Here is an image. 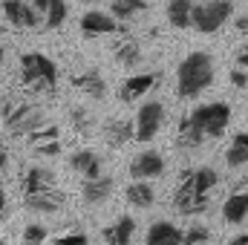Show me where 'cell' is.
<instances>
[{
	"mask_svg": "<svg viewBox=\"0 0 248 245\" xmlns=\"http://www.w3.org/2000/svg\"><path fill=\"white\" fill-rule=\"evenodd\" d=\"M214 84V58L208 52H190L176 69V92L182 98H193Z\"/></svg>",
	"mask_w": 248,
	"mask_h": 245,
	"instance_id": "obj_1",
	"label": "cell"
},
{
	"mask_svg": "<svg viewBox=\"0 0 248 245\" xmlns=\"http://www.w3.org/2000/svg\"><path fill=\"white\" fill-rule=\"evenodd\" d=\"M20 78L35 92H46V90H55V84H58V66L52 58H46L41 52H23L20 55Z\"/></svg>",
	"mask_w": 248,
	"mask_h": 245,
	"instance_id": "obj_2",
	"label": "cell"
},
{
	"mask_svg": "<svg viewBox=\"0 0 248 245\" xmlns=\"http://www.w3.org/2000/svg\"><path fill=\"white\" fill-rule=\"evenodd\" d=\"M231 15H234L231 0H205L199 6H193V29L202 35H214L228 23Z\"/></svg>",
	"mask_w": 248,
	"mask_h": 245,
	"instance_id": "obj_3",
	"label": "cell"
},
{
	"mask_svg": "<svg viewBox=\"0 0 248 245\" xmlns=\"http://www.w3.org/2000/svg\"><path fill=\"white\" fill-rule=\"evenodd\" d=\"M44 122L41 119V110L26 104V101H6L3 104V124L9 130V136H29L38 124Z\"/></svg>",
	"mask_w": 248,
	"mask_h": 245,
	"instance_id": "obj_4",
	"label": "cell"
},
{
	"mask_svg": "<svg viewBox=\"0 0 248 245\" xmlns=\"http://www.w3.org/2000/svg\"><path fill=\"white\" fill-rule=\"evenodd\" d=\"M190 116H193L196 124L205 130L208 138H219V136L225 133L228 122H231V107H228L225 101H214V104H202V107H196Z\"/></svg>",
	"mask_w": 248,
	"mask_h": 245,
	"instance_id": "obj_5",
	"label": "cell"
},
{
	"mask_svg": "<svg viewBox=\"0 0 248 245\" xmlns=\"http://www.w3.org/2000/svg\"><path fill=\"white\" fill-rule=\"evenodd\" d=\"M165 122V107L159 101H147L136 113V141H150Z\"/></svg>",
	"mask_w": 248,
	"mask_h": 245,
	"instance_id": "obj_6",
	"label": "cell"
},
{
	"mask_svg": "<svg viewBox=\"0 0 248 245\" xmlns=\"http://www.w3.org/2000/svg\"><path fill=\"white\" fill-rule=\"evenodd\" d=\"M58 127L49 122H41L29 136H26V141H29V150L32 153H38V156H58L61 153V141H58Z\"/></svg>",
	"mask_w": 248,
	"mask_h": 245,
	"instance_id": "obj_7",
	"label": "cell"
},
{
	"mask_svg": "<svg viewBox=\"0 0 248 245\" xmlns=\"http://www.w3.org/2000/svg\"><path fill=\"white\" fill-rule=\"evenodd\" d=\"M0 9H3V17H6L12 26H20V29H35V26L44 23V15H41L35 6L23 3V0H3Z\"/></svg>",
	"mask_w": 248,
	"mask_h": 245,
	"instance_id": "obj_8",
	"label": "cell"
},
{
	"mask_svg": "<svg viewBox=\"0 0 248 245\" xmlns=\"http://www.w3.org/2000/svg\"><path fill=\"white\" fill-rule=\"evenodd\" d=\"M81 32L84 35H124L127 32V26H122L113 15H104V12H87L84 17H81Z\"/></svg>",
	"mask_w": 248,
	"mask_h": 245,
	"instance_id": "obj_9",
	"label": "cell"
},
{
	"mask_svg": "<svg viewBox=\"0 0 248 245\" xmlns=\"http://www.w3.org/2000/svg\"><path fill=\"white\" fill-rule=\"evenodd\" d=\"M165 173V159L156 150H144L130 162V176L133 179H159Z\"/></svg>",
	"mask_w": 248,
	"mask_h": 245,
	"instance_id": "obj_10",
	"label": "cell"
},
{
	"mask_svg": "<svg viewBox=\"0 0 248 245\" xmlns=\"http://www.w3.org/2000/svg\"><path fill=\"white\" fill-rule=\"evenodd\" d=\"M26 208L29 211H41V214H55L66 205V196H63L58 187H49V190H38V193H26L23 196Z\"/></svg>",
	"mask_w": 248,
	"mask_h": 245,
	"instance_id": "obj_11",
	"label": "cell"
},
{
	"mask_svg": "<svg viewBox=\"0 0 248 245\" xmlns=\"http://www.w3.org/2000/svg\"><path fill=\"white\" fill-rule=\"evenodd\" d=\"M156 84H159V75H156V72H139V75H130V78L122 84L119 98H122L124 104H127V101H136V98L147 95Z\"/></svg>",
	"mask_w": 248,
	"mask_h": 245,
	"instance_id": "obj_12",
	"label": "cell"
},
{
	"mask_svg": "<svg viewBox=\"0 0 248 245\" xmlns=\"http://www.w3.org/2000/svg\"><path fill=\"white\" fill-rule=\"evenodd\" d=\"M217 182H219V176H217L211 168L193 170V187H196V208H193V214H202V211L211 205V193H214Z\"/></svg>",
	"mask_w": 248,
	"mask_h": 245,
	"instance_id": "obj_13",
	"label": "cell"
},
{
	"mask_svg": "<svg viewBox=\"0 0 248 245\" xmlns=\"http://www.w3.org/2000/svg\"><path fill=\"white\" fill-rule=\"evenodd\" d=\"M72 87H75L81 95H90V98H98V101L107 95V81H104L101 72H95V69L75 72V75H72Z\"/></svg>",
	"mask_w": 248,
	"mask_h": 245,
	"instance_id": "obj_14",
	"label": "cell"
},
{
	"mask_svg": "<svg viewBox=\"0 0 248 245\" xmlns=\"http://www.w3.org/2000/svg\"><path fill=\"white\" fill-rule=\"evenodd\" d=\"M101 133H104V138H107L110 147H124V144L136 141V122H127V119H110V122H104Z\"/></svg>",
	"mask_w": 248,
	"mask_h": 245,
	"instance_id": "obj_15",
	"label": "cell"
},
{
	"mask_svg": "<svg viewBox=\"0 0 248 245\" xmlns=\"http://www.w3.org/2000/svg\"><path fill=\"white\" fill-rule=\"evenodd\" d=\"M182 243H185V231H179L168 219L153 222L147 228V245H182Z\"/></svg>",
	"mask_w": 248,
	"mask_h": 245,
	"instance_id": "obj_16",
	"label": "cell"
},
{
	"mask_svg": "<svg viewBox=\"0 0 248 245\" xmlns=\"http://www.w3.org/2000/svg\"><path fill=\"white\" fill-rule=\"evenodd\" d=\"M69 168H72L78 176H84V179H98V176H101V159H98V153H93V150H78V153H72V156H69Z\"/></svg>",
	"mask_w": 248,
	"mask_h": 245,
	"instance_id": "obj_17",
	"label": "cell"
},
{
	"mask_svg": "<svg viewBox=\"0 0 248 245\" xmlns=\"http://www.w3.org/2000/svg\"><path fill=\"white\" fill-rule=\"evenodd\" d=\"M133 234H136V219L133 216H119L116 222L104 225V231H101V237L110 245H130Z\"/></svg>",
	"mask_w": 248,
	"mask_h": 245,
	"instance_id": "obj_18",
	"label": "cell"
},
{
	"mask_svg": "<svg viewBox=\"0 0 248 245\" xmlns=\"http://www.w3.org/2000/svg\"><path fill=\"white\" fill-rule=\"evenodd\" d=\"M222 216H225V222H231V225L246 222V216H248V187L234 190V193L225 199V205H222Z\"/></svg>",
	"mask_w": 248,
	"mask_h": 245,
	"instance_id": "obj_19",
	"label": "cell"
},
{
	"mask_svg": "<svg viewBox=\"0 0 248 245\" xmlns=\"http://www.w3.org/2000/svg\"><path fill=\"white\" fill-rule=\"evenodd\" d=\"M173 205L179 214H193L196 208V187H193V170H185L179 187H176V196H173Z\"/></svg>",
	"mask_w": 248,
	"mask_h": 245,
	"instance_id": "obj_20",
	"label": "cell"
},
{
	"mask_svg": "<svg viewBox=\"0 0 248 245\" xmlns=\"http://www.w3.org/2000/svg\"><path fill=\"white\" fill-rule=\"evenodd\" d=\"M124 199H127L133 208H150V205L156 202V190H153L150 179H136L133 184H127Z\"/></svg>",
	"mask_w": 248,
	"mask_h": 245,
	"instance_id": "obj_21",
	"label": "cell"
},
{
	"mask_svg": "<svg viewBox=\"0 0 248 245\" xmlns=\"http://www.w3.org/2000/svg\"><path fill=\"white\" fill-rule=\"evenodd\" d=\"M55 187V173L44 165H32L26 170V179H23V190L26 193H38V190H49Z\"/></svg>",
	"mask_w": 248,
	"mask_h": 245,
	"instance_id": "obj_22",
	"label": "cell"
},
{
	"mask_svg": "<svg viewBox=\"0 0 248 245\" xmlns=\"http://www.w3.org/2000/svg\"><path fill=\"white\" fill-rule=\"evenodd\" d=\"M168 20L176 29H190L193 26V0H168Z\"/></svg>",
	"mask_w": 248,
	"mask_h": 245,
	"instance_id": "obj_23",
	"label": "cell"
},
{
	"mask_svg": "<svg viewBox=\"0 0 248 245\" xmlns=\"http://www.w3.org/2000/svg\"><path fill=\"white\" fill-rule=\"evenodd\" d=\"M110 193H113V179H110V176L87 179L84 187H81V196H84V202H90V205H101Z\"/></svg>",
	"mask_w": 248,
	"mask_h": 245,
	"instance_id": "obj_24",
	"label": "cell"
},
{
	"mask_svg": "<svg viewBox=\"0 0 248 245\" xmlns=\"http://www.w3.org/2000/svg\"><path fill=\"white\" fill-rule=\"evenodd\" d=\"M205 138H208V136H205V130L196 124V119H193V116H185V119L179 122V147L193 150V147H199Z\"/></svg>",
	"mask_w": 248,
	"mask_h": 245,
	"instance_id": "obj_25",
	"label": "cell"
},
{
	"mask_svg": "<svg viewBox=\"0 0 248 245\" xmlns=\"http://www.w3.org/2000/svg\"><path fill=\"white\" fill-rule=\"evenodd\" d=\"M225 162L231 168H248V133H237L231 147L225 150Z\"/></svg>",
	"mask_w": 248,
	"mask_h": 245,
	"instance_id": "obj_26",
	"label": "cell"
},
{
	"mask_svg": "<svg viewBox=\"0 0 248 245\" xmlns=\"http://www.w3.org/2000/svg\"><path fill=\"white\" fill-rule=\"evenodd\" d=\"M110 9H113V15H116L119 20H130V17H136V15H141V12H147L150 3H147V0H113Z\"/></svg>",
	"mask_w": 248,
	"mask_h": 245,
	"instance_id": "obj_27",
	"label": "cell"
},
{
	"mask_svg": "<svg viewBox=\"0 0 248 245\" xmlns=\"http://www.w3.org/2000/svg\"><path fill=\"white\" fill-rule=\"evenodd\" d=\"M116 61L122 63V66H127V69L139 66L141 63V46H139V41H122L116 46Z\"/></svg>",
	"mask_w": 248,
	"mask_h": 245,
	"instance_id": "obj_28",
	"label": "cell"
},
{
	"mask_svg": "<svg viewBox=\"0 0 248 245\" xmlns=\"http://www.w3.org/2000/svg\"><path fill=\"white\" fill-rule=\"evenodd\" d=\"M63 20H66V3H63V0H52L49 9H46L44 26H46V29H58Z\"/></svg>",
	"mask_w": 248,
	"mask_h": 245,
	"instance_id": "obj_29",
	"label": "cell"
},
{
	"mask_svg": "<svg viewBox=\"0 0 248 245\" xmlns=\"http://www.w3.org/2000/svg\"><path fill=\"white\" fill-rule=\"evenodd\" d=\"M49 237V231L44 225H26L23 228V245H44Z\"/></svg>",
	"mask_w": 248,
	"mask_h": 245,
	"instance_id": "obj_30",
	"label": "cell"
},
{
	"mask_svg": "<svg viewBox=\"0 0 248 245\" xmlns=\"http://www.w3.org/2000/svg\"><path fill=\"white\" fill-rule=\"evenodd\" d=\"M208 243H211L208 228L193 225V228H187V231H185V243H182V245H208Z\"/></svg>",
	"mask_w": 248,
	"mask_h": 245,
	"instance_id": "obj_31",
	"label": "cell"
},
{
	"mask_svg": "<svg viewBox=\"0 0 248 245\" xmlns=\"http://www.w3.org/2000/svg\"><path fill=\"white\" fill-rule=\"evenodd\" d=\"M72 124H75V130L81 133V136H90L93 133V119H90V113L87 110H72Z\"/></svg>",
	"mask_w": 248,
	"mask_h": 245,
	"instance_id": "obj_32",
	"label": "cell"
},
{
	"mask_svg": "<svg viewBox=\"0 0 248 245\" xmlns=\"http://www.w3.org/2000/svg\"><path fill=\"white\" fill-rule=\"evenodd\" d=\"M87 243H90L87 234H84L81 228H75V231H69V234H61L52 245H87Z\"/></svg>",
	"mask_w": 248,
	"mask_h": 245,
	"instance_id": "obj_33",
	"label": "cell"
},
{
	"mask_svg": "<svg viewBox=\"0 0 248 245\" xmlns=\"http://www.w3.org/2000/svg\"><path fill=\"white\" fill-rule=\"evenodd\" d=\"M231 84H234V87H248V75L246 72H240V66L231 72Z\"/></svg>",
	"mask_w": 248,
	"mask_h": 245,
	"instance_id": "obj_34",
	"label": "cell"
},
{
	"mask_svg": "<svg viewBox=\"0 0 248 245\" xmlns=\"http://www.w3.org/2000/svg\"><path fill=\"white\" fill-rule=\"evenodd\" d=\"M9 165V147H6V141H3V136H0V170Z\"/></svg>",
	"mask_w": 248,
	"mask_h": 245,
	"instance_id": "obj_35",
	"label": "cell"
},
{
	"mask_svg": "<svg viewBox=\"0 0 248 245\" xmlns=\"http://www.w3.org/2000/svg\"><path fill=\"white\" fill-rule=\"evenodd\" d=\"M237 66L240 69H248V46H243V52L237 55Z\"/></svg>",
	"mask_w": 248,
	"mask_h": 245,
	"instance_id": "obj_36",
	"label": "cell"
},
{
	"mask_svg": "<svg viewBox=\"0 0 248 245\" xmlns=\"http://www.w3.org/2000/svg\"><path fill=\"white\" fill-rule=\"evenodd\" d=\"M49 3H52V0H32V6H35V9H38L44 17H46V9H49Z\"/></svg>",
	"mask_w": 248,
	"mask_h": 245,
	"instance_id": "obj_37",
	"label": "cell"
},
{
	"mask_svg": "<svg viewBox=\"0 0 248 245\" xmlns=\"http://www.w3.org/2000/svg\"><path fill=\"white\" fill-rule=\"evenodd\" d=\"M6 219V190H3V184H0V222Z\"/></svg>",
	"mask_w": 248,
	"mask_h": 245,
	"instance_id": "obj_38",
	"label": "cell"
},
{
	"mask_svg": "<svg viewBox=\"0 0 248 245\" xmlns=\"http://www.w3.org/2000/svg\"><path fill=\"white\" fill-rule=\"evenodd\" d=\"M228 245H248V234H237V237H234Z\"/></svg>",
	"mask_w": 248,
	"mask_h": 245,
	"instance_id": "obj_39",
	"label": "cell"
},
{
	"mask_svg": "<svg viewBox=\"0 0 248 245\" xmlns=\"http://www.w3.org/2000/svg\"><path fill=\"white\" fill-rule=\"evenodd\" d=\"M237 29L240 32H248V17H237Z\"/></svg>",
	"mask_w": 248,
	"mask_h": 245,
	"instance_id": "obj_40",
	"label": "cell"
},
{
	"mask_svg": "<svg viewBox=\"0 0 248 245\" xmlns=\"http://www.w3.org/2000/svg\"><path fill=\"white\" fill-rule=\"evenodd\" d=\"M84 3H95V0H84Z\"/></svg>",
	"mask_w": 248,
	"mask_h": 245,
	"instance_id": "obj_41",
	"label": "cell"
},
{
	"mask_svg": "<svg viewBox=\"0 0 248 245\" xmlns=\"http://www.w3.org/2000/svg\"><path fill=\"white\" fill-rule=\"evenodd\" d=\"M0 245H6V243H3V240H0Z\"/></svg>",
	"mask_w": 248,
	"mask_h": 245,
	"instance_id": "obj_42",
	"label": "cell"
}]
</instances>
